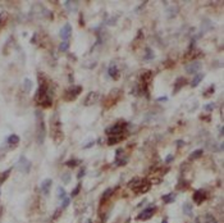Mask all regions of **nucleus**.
Instances as JSON below:
<instances>
[{"label":"nucleus","instance_id":"a878e982","mask_svg":"<svg viewBox=\"0 0 224 223\" xmlns=\"http://www.w3.org/2000/svg\"><path fill=\"white\" fill-rule=\"evenodd\" d=\"M173 158H174V157H173V155H172V154H170V155H168V157H167L165 162H167V163H170L172 160H173Z\"/></svg>","mask_w":224,"mask_h":223},{"label":"nucleus","instance_id":"f03ea898","mask_svg":"<svg viewBox=\"0 0 224 223\" xmlns=\"http://www.w3.org/2000/svg\"><path fill=\"white\" fill-rule=\"evenodd\" d=\"M126 128H127V122L119 121L113 126H110L109 128H106V133L109 136H119L123 135V132H126Z\"/></svg>","mask_w":224,"mask_h":223},{"label":"nucleus","instance_id":"dca6fc26","mask_svg":"<svg viewBox=\"0 0 224 223\" xmlns=\"http://www.w3.org/2000/svg\"><path fill=\"white\" fill-rule=\"evenodd\" d=\"M163 200H164L165 203H172V201H174L176 200V194H169V195H167V196H163Z\"/></svg>","mask_w":224,"mask_h":223},{"label":"nucleus","instance_id":"7ed1b4c3","mask_svg":"<svg viewBox=\"0 0 224 223\" xmlns=\"http://www.w3.org/2000/svg\"><path fill=\"white\" fill-rule=\"evenodd\" d=\"M81 91H82V87H81V86H73V87L68 89V90L65 91L64 98H65V100H68V101H72V100H74L77 96L80 95Z\"/></svg>","mask_w":224,"mask_h":223},{"label":"nucleus","instance_id":"cd10ccee","mask_svg":"<svg viewBox=\"0 0 224 223\" xmlns=\"http://www.w3.org/2000/svg\"><path fill=\"white\" fill-rule=\"evenodd\" d=\"M161 223H168V222H167V221H163V222H161Z\"/></svg>","mask_w":224,"mask_h":223},{"label":"nucleus","instance_id":"1a4fd4ad","mask_svg":"<svg viewBox=\"0 0 224 223\" xmlns=\"http://www.w3.org/2000/svg\"><path fill=\"white\" fill-rule=\"evenodd\" d=\"M152 214H154V209H152V208H147V209H145V210L140 214V216H139V219H143V221H145V219H149V218L152 216Z\"/></svg>","mask_w":224,"mask_h":223},{"label":"nucleus","instance_id":"5701e85b","mask_svg":"<svg viewBox=\"0 0 224 223\" xmlns=\"http://www.w3.org/2000/svg\"><path fill=\"white\" fill-rule=\"evenodd\" d=\"M31 86H32V83H31V81H30L28 78H26V80H24V89H26V91H30Z\"/></svg>","mask_w":224,"mask_h":223},{"label":"nucleus","instance_id":"b1692460","mask_svg":"<svg viewBox=\"0 0 224 223\" xmlns=\"http://www.w3.org/2000/svg\"><path fill=\"white\" fill-rule=\"evenodd\" d=\"M214 108H215V104H213V103H211V104H208V105L204 107V109H205L206 112H211Z\"/></svg>","mask_w":224,"mask_h":223},{"label":"nucleus","instance_id":"393cba45","mask_svg":"<svg viewBox=\"0 0 224 223\" xmlns=\"http://www.w3.org/2000/svg\"><path fill=\"white\" fill-rule=\"evenodd\" d=\"M58 192H59V194H58L59 198H64V196H65V192H64L63 188H60V187H59V188H58Z\"/></svg>","mask_w":224,"mask_h":223},{"label":"nucleus","instance_id":"9d476101","mask_svg":"<svg viewBox=\"0 0 224 223\" xmlns=\"http://www.w3.org/2000/svg\"><path fill=\"white\" fill-rule=\"evenodd\" d=\"M51 179H45V181H42V183H41V191L44 192L45 195H48L49 194V188H50V186H51Z\"/></svg>","mask_w":224,"mask_h":223},{"label":"nucleus","instance_id":"20e7f679","mask_svg":"<svg viewBox=\"0 0 224 223\" xmlns=\"http://www.w3.org/2000/svg\"><path fill=\"white\" fill-rule=\"evenodd\" d=\"M100 100V94L96 91H92L90 92L87 96L85 99V105H92V104H96V103Z\"/></svg>","mask_w":224,"mask_h":223},{"label":"nucleus","instance_id":"2eb2a0df","mask_svg":"<svg viewBox=\"0 0 224 223\" xmlns=\"http://www.w3.org/2000/svg\"><path fill=\"white\" fill-rule=\"evenodd\" d=\"M183 212H185V214H187V216H191V214H192V205L186 203L183 205Z\"/></svg>","mask_w":224,"mask_h":223},{"label":"nucleus","instance_id":"ddd939ff","mask_svg":"<svg viewBox=\"0 0 224 223\" xmlns=\"http://www.w3.org/2000/svg\"><path fill=\"white\" fill-rule=\"evenodd\" d=\"M183 85H186V80H185V78H182V77H180V78H178V80L176 81L174 92H177L178 90H180V89H182V86H183Z\"/></svg>","mask_w":224,"mask_h":223},{"label":"nucleus","instance_id":"6ab92c4d","mask_svg":"<svg viewBox=\"0 0 224 223\" xmlns=\"http://www.w3.org/2000/svg\"><path fill=\"white\" fill-rule=\"evenodd\" d=\"M205 223H217V219H215V217L211 216V214H206L205 216Z\"/></svg>","mask_w":224,"mask_h":223},{"label":"nucleus","instance_id":"f257e3e1","mask_svg":"<svg viewBox=\"0 0 224 223\" xmlns=\"http://www.w3.org/2000/svg\"><path fill=\"white\" fill-rule=\"evenodd\" d=\"M50 130H51V136L53 139L59 142L63 140V131H62V124H60V121H59V116L58 114H54L53 119L50 122Z\"/></svg>","mask_w":224,"mask_h":223},{"label":"nucleus","instance_id":"4468645a","mask_svg":"<svg viewBox=\"0 0 224 223\" xmlns=\"http://www.w3.org/2000/svg\"><path fill=\"white\" fill-rule=\"evenodd\" d=\"M204 78V74L202 73H200V74H196V77L193 78V81L191 82V86L192 87H196V86H199V83L201 82V80Z\"/></svg>","mask_w":224,"mask_h":223},{"label":"nucleus","instance_id":"a211bd4d","mask_svg":"<svg viewBox=\"0 0 224 223\" xmlns=\"http://www.w3.org/2000/svg\"><path fill=\"white\" fill-rule=\"evenodd\" d=\"M202 153H204V151H202L201 149H200V150H196V151H193V153L191 154V155H189V159H191V160H192V159H197L199 157L202 155Z\"/></svg>","mask_w":224,"mask_h":223},{"label":"nucleus","instance_id":"39448f33","mask_svg":"<svg viewBox=\"0 0 224 223\" xmlns=\"http://www.w3.org/2000/svg\"><path fill=\"white\" fill-rule=\"evenodd\" d=\"M200 69H201V63L197 62V61H193L191 64L186 65V72L188 74H196Z\"/></svg>","mask_w":224,"mask_h":223},{"label":"nucleus","instance_id":"6e6552de","mask_svg":"<svg viewBox=\"0 0 224 223\" xmlns=\"http://www.w3.org/2000/svg\"><path fill=\"white\" fill-rule=\"evenodd\" d=\"M205 198H206V194H205L204 190H197V191L193 194V200H195V203H197V204H201V203L205 200Z\"/></svg>","mask_w":224,"mask_h":223},{"label":"nucleus","instance_id":"0eeeda50","mask_svg":"<svg viewBox=\"0 0 224 223\" xmlns=\"http://www.w3.org/2000/svg\"><path fill=\"white\" fill-rule=\"evenodd\" d=\"M201 53L197 49H193V48H189V50L187 51V54L185 55V59H191V61H196V58L199 57Z\"/></svg>","mask_w":224,"mask_h":223},{"label":"nucleus","instance_id":"9b49d317","mask_svg":"<svg viewBox=\"0 0 224 223\" xmlns=\"http://www.w3.org/2000/svg\"><path fill=\"white\" fill-rule=\"evenodd\" d=\"M109 74H110L111 77H113V78H115V80L118 78V76H119V71L117 69V67H115V65L111 64V65L109 67Z\"/></svg>","mask_w":224,"mask_h":223},{"label":"nucleus","instance_id":"f8f14e48","mask_svg":"<svg viewBox=\"0 0 224 223\" xmlns=\"http://www.w3.org/2000/svg\"><path fill=\"white\" fill-rule=\"evenodd\" d=\"M122 139H123V135H119V136H110L109 140H108V144H109V145H114V144L119 142Z\"/></svg>","mask_w":224,"mask_h":223},{"label":"nucleus","instance_id":"aec40b11","mask_svg":"<svg viewBox=\"0 0 224 223\" xmlns=\"http://www.w3.org/2000/svg\"><path fill=\"white\" fill-rule=\"evenodd\" d=\"M6 18H8V14L5 12L0 13V27H3V24L6 22Z\"/></svg>","mask_w":224,"mask_h":223},{"label":"nucleus","instance_id":"412c9836","mask_svg":"<svg viewBox=\"0 0 224 223\" xmlns=\"http://www.w3.org/2000/svg\"><path fill=\"white\" fill-rule=\"evenodd\" d=\"M111 192H113V190H111V188H109V190H106V191L104 192V196H102V198H101V203H102V201H105V200L109 198V196L111 195Z\"/></svg>","mask_w":224,"mask_h":223},{"label":"nucleus","instance_id":"bb28decb","mask_svg":"<svg viewBox=\"0 0 224 223\" xmlns=\"http://www.w3.org/2000/svg\"><path fill=\"white\" fill-rule=\"evenodd\" d=\"M78 190H80V186H78V187H77V188H76V190H74V191H73V194H72V196H74V195H77V192H78Z\"/></svg>","mask_w":224,"mask_h":223},{"label":"nucleus","instance_id":"c85d7f7f","mask_svg":"<svg viewBox=\"0 0 224 223\" xmlns=\"http://www.w3.org/2000/svg\"><path fill=\"white\" fill-rule=\"evenodd\" d=\"M87 223H91V221H87Z\"/></svg>","mask_w":224,"mask_h":223},{"label":"nucleus","instance_id":"f3484780","mask_svg":"<svg viewBox=\"0 0 224 223\" xmlns=\"http://www.w3.org/2000/svg\"><path fill=\"white\" fill-rule=\"evenodd\" d=\"M8 141H9V145L12 144L13 146H15L17 144H18V141H19V139H18V136H15V135H12L9 139H8Z\"/></svg>","mask_w":224,"mask_h":223},{"label":"nucleus","instance_id":"423d86ee","mask_svg":"<svg viewBox=\"0 0 224 223\" xmlns=\"http://www.w3.org/2000/svg\"><path fill=\"white\" fill-rule=\"evenodd\" d=\"M71 33H72V27H71V24H65L64 27L60 30V36H62L63 41H69Z\"/></svg>","mask_w":224,"mask_h":223},{"label":"nucleus","instance_id":"4be33fe9","mask_svg":"<svg viewBox=\"0 0 224 223\" xmlns=\"http://www.w3.org/2000/svg\"><path fill=\"white\" fill-rule=\"evenodd\" d=\"M68 48H69V41H63L62 44H60V50L65 51V50H68Z\"/></svg>","mask_w":224,"mask_h":223}]
</instances>
